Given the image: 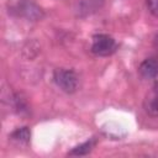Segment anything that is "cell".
<instances>
[{"label": "cell", "mask_w": 158, "mask_h": 158, "mask_svg": "<svg viewBox=\"0 0 158 158\" xmlns=\"http://www.w3.org/2000/svg\"><path fill=\"white\" fill-rule=\"evenodd\" d=\"M138 73L144 79L158 78V58L151 57V58L144 59L138 67Z\"/></svg>", "instance_id": "3"}, {"label": "cell", "mask_w": 158, "mask_h": 158, "mask_svg": "<svg viewBox=\"0 0 158 158\" xmlns=\"http://www.w3.org/2000/svg\"><path fill=\"white\" fill-rule=\"evenodd\" d=\"M144 111L151 116H158V86L153 88L144 98Z\"/></svg>", "instance_id": "5"}, {"label": "cell", "mask_w": 158, "mask_h": 158, "mask_svg": "<svg viewBox=\"0 0 158 158\" xmlns=\"http://www.w3.org/2000/svg\"><path fill=\"white\" fill-rule=\"evenodd\" d=\"M19 9H20L19 12H20L22 16H25L26 19L31 20V21H37V20L42 19V16H43L42 10H41L35 2H32L31 0H25V1H22V2L19 5Z\"/></svg>", "instance_id": "4"}, {"label": "cell", "mask_w": 158, "mask_h": 158, "mask_svg": "<svg viewBox=\"0 0 158 158\" xmlns=\"http://www.w3.org/2000/svg\"><path fill=\"white\" fill-rule=\"evenodd\" d=\"M146 5L148 11L154 17H158V0H146Z\"/></svg>", "instance_id": "9"}, {"label": "cell", "mask_w": 158, "mask_h": 158, "mask_svg": "<svg viewBox=\"0 0 158 158\" xmlns=\"http://www.w3.org/2000/svg\"><path fill=\"white\" fill-rule=\"evenodd\" d=\"M96 144V139L95 138H90L88 139L86 142L74 147L70 152H69V156H85L88 154L89 152H91V149L94 148V146Z\"/></svg>", "instance_id": "6"}, {"label": "cell", "mask_w": 158, "mask_h": 158, "mask_svg": "<svg viewBox=\"0 0 158 158\" xmlns=\"http://www.w3.org/2000/svg\"><path fill=\"white\" fill-rule=\"evenodd\" d=\"M53 80L56 85L67 94H73L74 91H77L79 85V78L77 73L72 69H64V68L56 69L53 73Z\"/></svg>", "instance_id": "1"}, {"label": "cell", "mask_w": 158, "mask_h": 158, "mask_svg": "<svg viewBox=\"0 0 158 158\" xmlns=\"http://www.w3.org/2000/svg\"><path fill=\"white\" fill-rule=\"evenodd\" d=\"M117 48L116 41L106 35V33H98L93 36L91 41V52L100 57H106L112 54Z\"/></svg>", "instance_id": "2"}, {"label": "cell", "mask_w": 158, "mask_h": 158, "mask_svg": "<svg viewBox=\"0 0 158 158\" xmlns=\"http://www.w3.org/2000/svg\"><path fill=\"white\" fill-rule=\"evenodd\" d=\"M99 2H102V0H81L78 11H79V14H81V12H85V15L90 14L100 6Z\"/></svg>", "instance_id": "8"}, {"label": "cell", "mask_w": 158, "mask_h": 158, "mask_svg": "<svg viewBox=\"0 0 158 158\" xmlns=\"http://www.w3.org/2000/svg\"><path fill=\"white\" fill-rule=\"evenodd\" d=\"M154 46L158 48V35L156 36V38H154Z\"/></svg>", "instance_id": "10"}, {"label": "cell", "mask_w": 158, "mask_h": 158, "mask_svg": "<svg viewBox=\"0 0 158 158\" xmlns=\"http://www.w3.org/2000/svg\"><path fill=\"white\" fill-rule=\"evenodd\" d=\"M11 139L19 142V143H27L31 138V131L28 127L23 126V127H19L16 128L11 135H10Z\"/></svg>", "instance_id": "7"}]
</instances>
